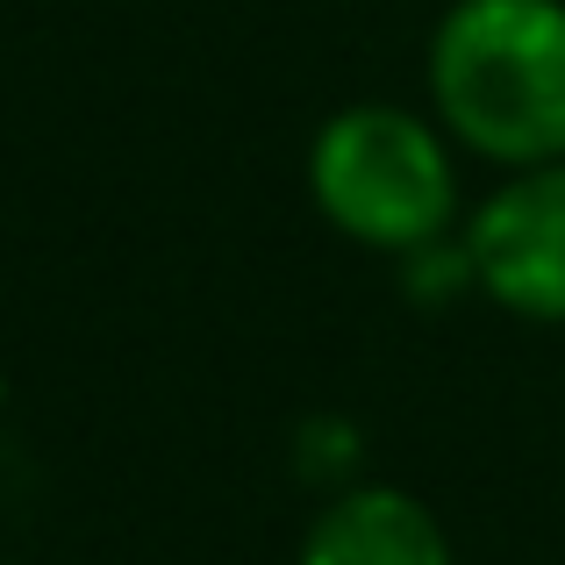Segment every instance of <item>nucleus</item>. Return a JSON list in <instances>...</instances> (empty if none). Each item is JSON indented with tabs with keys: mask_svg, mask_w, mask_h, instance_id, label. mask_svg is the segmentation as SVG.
<instances>
[{
	"mask_svg": "<svg viewBox=\"0 0 565 565\" xmlns=\"http://www.w3.org/2000/svg\"><path fill=\"white\" fill-rule=\"evenodd\" d=\"M472 294L523 322H565V158L509 172L458 230Z\"/></svg>",
	"mask_w": 565,
	"mask_h": 565,
	"instance_id": "obj_3",
	"label": "nucleus"
},
{
	"mask_svg": "<svg viewBox=\"0 0 565 565\" xmlns=\"http://www.w3.org/2000/svg\"><path fill=\"white\" fill-rule=\"evenodd\" d=\"M294 565H451V537L408 487L344 480L301 530Z\"/></svg>",
	"mask_w": 565,
	"mask_h": 565,
	"instance_id": "obj_4",
	"label": "nucleus"
},
{
	"mask_svg": "<svg viewBox=\"0 0 565 565\" xmlns=\"http://www.w3.org/2000/svg\"><path fill=\"white\" fill-rule=\"evenodd\" d=\"M429 115L480 166L565 158V0H451L429 29Z\"/></svg>",
	"mask_w": 565,
	"mask_h": 565,
	"instance_id": "obj_1",
	"label": "nucleus"
},
{
	"mask_svg": "<svg viewBox=\"0 0 565 565\" xmlns=\"http://www.w3.org/2000/svg\"><path fill=\"white\" fill-rule=\"evenodd\" d=\"M308 193L316 215L337 236L415 258V250L458 236L466 186H458V143L437 115L401 108V100H351L308 143Z\"/></svg>",
	"mask_w": 565,
	"mask_h": 565,
	"instance_id": "obj_2",
	"label": "nucleus"
}]
</instances>
